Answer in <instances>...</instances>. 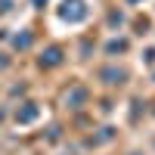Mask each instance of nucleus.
I'll return each mask as SVG.
<instances>
[{
  "instance_id": "1",
  "label": "nucleus",
  "mask_w": 155,
  "mask_h": 155,
  "mask_svg": "<svg viewBox=\"0 0 155 155\" xmlns=\"http://www.w3.org/2000/svg\"><path fill=\"white\" fill-rule=\"evenodd\" d=\"M59 16L62 19H68V22H81L87 16V6H84V0H62V9H59Z\"/></svg>"
},
{
  "instance_id": "2",
  "label": "nucleus",
  "mask_w": 155,
  "mask_h": 155,
  "mask_svg": "<svg viewBox=\"0 0 155 155\" xmlns=\"http://www.w3.org/2000/svg\"><path fill=\"white\" fill-rule=\"evenodd\" d=\"M44 62H47V65H56V62H59V50H50Z\"/></svg>"
}]
</instances>
